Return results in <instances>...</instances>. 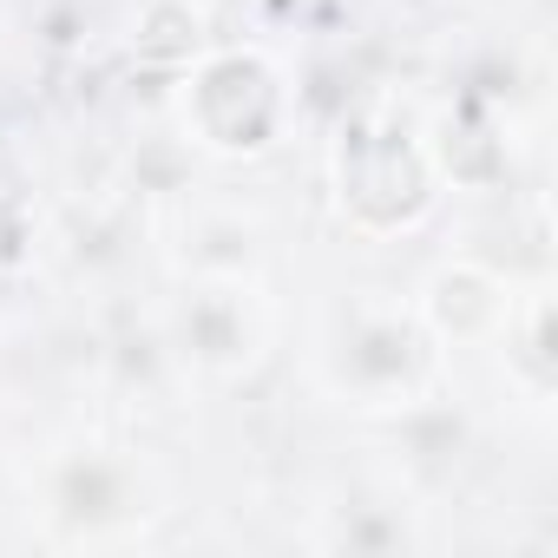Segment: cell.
<instances>
[{"label": "cell", "mask_w": 558, "mask_h": 558, "mask_svg": "<svg viewBox=\"0 0 558 558\" xmlns=\"http://www.w3.org/2000/svg\"><path fill=\"white\" fill-rule=\"evenodd\" d=\"M191 106H197V138L217 145V151H263V145L276 138V119H283V93H276L269 66L250 73L243 99L230 93V53L197 73Z\"/></svg>", "instance_id": "6da1fadb"}, {"label": "cell", "mask_w": 558, "mask_h": 558, "mask_svg": "<svg viewBox=\"0 0 558 558\" xmlns=\"http://www.w3.org/2000/svg\"><path fill=\"white\" fill-rule=\"evenodd\" d=\"M336 362H342V381H355V388H368V395H388V388H408V375H414V362H421V342H414L408 323L368 316V323L342 342Z\"/></svg>", "instance_id": "7a4b0ae2"}, {"label": "cell", "mask_w": 558, "mask_h": 558, "mask_svg": "<svg viewBox=\"0 0 558 558\" xmlns=\"http://www.w3.org/2000/svg\"><path fill=\"white\" fill-rule=\"evenodd\" d=\"M53 506L73 525H106V519H119L132 506V473L112 466V460H73L60 473V486H53Z\"/></svg>", "instance_id": "277c9868"}, {"label": "cell", "mask_w": 558, "mask_h": 558, "mask_svg": "<svg viewBox=\"0 0 558 558\" xmlns=\"http://www.w3.org/2000/svg\"><path fill=\"white\" fill-rule=\"evenodd\" d=\"M184 349L210 368H230L250 355V323H243V303L230 290H197L191 310H184Z\"/></svg>", "instance_id": "3957f363"}]
</instances>
